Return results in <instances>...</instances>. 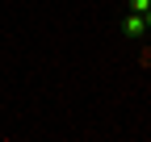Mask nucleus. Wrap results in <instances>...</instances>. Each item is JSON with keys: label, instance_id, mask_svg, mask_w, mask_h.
<instances>
[{"label": "nucleus", "instance_id": "nucleus-1", "mask_svg": "<svg viewBox=\"0 0 151 142\" xmlns=\"http://www.w3.org/2000/svg\"><path fill=\"white\" fill-rule=\"evenodd\" d=\"M122 33H126V38H143V33H147L143 17H139V13H126V17H122Z\"/></svg>", "mask_w": 151, "mask_h": 142}, {"label": "nucleus", "instance_id": "nucleus-2", "mask_svg": "<svg viewBox=\"0 0 151 142\" xmlns=\"http://www.w3.org/2000/svg\"><path fill=\"white\" fill-rule=\"evenodd\" d=\"M147 9H151V0H126V13H139V17H143Z\"/></svg>", "mask_w": 151, "mask_h": 142}, {"label": "nucleus", "instance_id": "nucleus-3", "mask_svg": "<svg viewBox=\"0 0 151 142\" xmlns=\"http://www.w3.org/2000/svg\"><path fill=\"white\" fill-rule=\"evenodd\" d=\"M143 25H147V29H151V9H147V13H143Z\"/></svg>", "mask_w": 151, "mask_h": 142}]
</instances>
